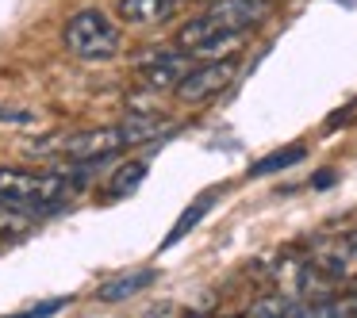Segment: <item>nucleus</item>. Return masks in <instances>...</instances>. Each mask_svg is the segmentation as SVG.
<instances>
[{
	"label": "nucleus",
	"mask_w": 357,
	"mask_h": 318,
	"mask_svg": "<svg viewBox=\"0 0 357 318\" xmlns=\"http://www.w3.org/2000/svg\"><path fill=\"white\" fill-rule=\"evenodd\" d=\"M146 180V161H123L116 169V177L108 180V196L112 200H119V196H131L135 188Z\"/></svg>",
	"instance_id": "nucleus-11"
},
{
	"label": "nucleus",
	"mask_w": 357,
	"mask_h": 318,
	"mask_svg": "<svg viewBox=\"0 0 357 318\" xmlns=\"http://www.w3.org/2000/svg\"><path fill=\"white\" fill-rule=\"evenodd\" d=\"M188 70L185 50H158V54L139 58V81L146 88H177V81Z\"/></svg>",
	"instance_id": "nucleus-6"
},
{
	"label": "nucleus",
	"mask_w": 357,
	"mask_h": 318,
	"mask_svg": "<svg viewBox=\"0 0 357 318\" xmlns=\"http://www.w3.org/2000/svg\"><path fill=\"white\" fill-rule=\"evenodd\" d=\"M0 119H8V123H31V111H4V108H0Z\"/></svg>",
	"instance_id": "nucleus-16"
},
{
	"label": "nucleus",
	"mask_w": 357,
	"mask_h": 318,
	"mask_svg": "<svg viewBox=\"0 0 357 318\" xmlns=\"http://www.w3.org/2000/svg\"><path fill=\"white\" fill-rule=\"evenodd\" d=\"M31 230V215L0 200V238H24Z\"/></svg>",
	"instance_id": "nucleus-14"
},
{
	"label": "nucleus",
	"mask_w": 357,
	"mask_h": 318,
	"mask_svg": "<svg viewBox=\"0 0 357 318\" xmlns=\"http://www.w3.org/2000/svg\"><path fill=\"white\" fill-rule=\"evenodd\" d=\"M303 157H307V150H303V146H284V150H277V154L254 161L250 177H269V173H280V169H288V165H300Z\"/></svg>",
	"instance_id": "nucleus-12"
},
{
	"label": "nucleus",
	"mask_w": 357,
	"mask_h": 318,
	"mask_svg": "<svg viewBox=\"0 0 357 318\" xmlns=\"http://www.w3.org/2000/svg\"><path fill=\"white\" fill-rule=\"evenodd\" d=\"M119 127H123V134H127V142H131V146H142V142H150V138H158V134L169 131V127H165V119L146 116V111H135V116H127Z\"/></svg>",
	"instance_id": "nucleus-9"
},
{
	"label": "nucleus",
	"mask_w": 357,
	"mask_h": 318,
	"mask_svg": "<svg viewBox=\"0 0 357 318\" xmlns=\"http://www.w3.org/2000/svg\"><path fill=\"white\" fill-rule=\"evenodd\" d=\"M215 196H219V192H204V196H200V200H196V203H192V207H188V211H185V215H181V218H177V223H173V230H169V238H165V241H162V246H173V241H181V238H185V234H188V230H192V226H196V223H200V218H204V215H208V211H211V207H215Z\"/></svg>",
	"instance_id": "nucleus-10"
},
{
	"label": "nucleus",
	"mask_w": 357,
	"mask_h": 318,
	"mask_svg": "<svg viewBox=\"0 0 357 318\" xmlns=\"http://www.w3.org/2000/svg\"><path fill=\"white\" fill-rule=\"evenodd\" d=\"M73 184L58 173H27V169H0V200L27 215H47L70 200Z\"/></svg>",
	"instance_id": "nucleus-1"
},
{
	"label": "nucleus",
	"mask_w": 357,
	"mask_h": 318,
	"mask_svg": "<svg viewBox=\"0 0 357 318\" xmlns=\"http://www.w3.org/2000/svg\"><path fill=\"white\" fill-rule=\"evenodd\" d=\"M265 12H269V0H211L204 16L188 19L177 31V47L192 50V47H200L204 39H211V35L250 31L254 24L265 19Z\"/></svg>",
	"instance_id": "nucleus-3"
},
{
	"label": "nucleus",
	"mask_w": 357,
	"mask_h": 318,
	"mask_svg": "<svg viewBox=\"0 0 357 318\" xmlns=\"http://www.w3.org/2000/svg\"><path fill=\"white\" fill-rule=\"evenodd\" d=\"M66 303H70V299H47V303H35L31 315H58V310H62Z\"/></svg>",
	"instance_id": "nucleus-15"
},
{
	"label": "nucleus",
	"mask_w": 357,
	"mask_h": 318,
	"mask_svg": "<svg viewBox=\"0 0 357 318\" xmlns=\"http://www.w3.org/2000/svg\"><path fill=\"white\" fill-rule=\"evenodd\" d=\"M250 315L254 318H269V315H284V318H303L311 315V307H303V303H288V299H257L254 307H250Z\"/></svg>",
	"instance_id": "nucleus-13"
},
{
	"label": "nucleus",
	"mask_w": 357,
	"mask_h": 318,
	"mask_svg": "<svg viewBox=\"0 0 357 318\" xmlns=\"http://www.w3.org/2000/svg\"><path fill=\"white\" fill-rule=\"evenodd\" d=\"M334 180V173H323V177H315V188H326Z\"/></svg>",
	"instance_id": "nucleus-17"
},
{
	"label": "nucleus",
	"mask_w": 357,
	"mask_h": 318,
	"mask_svg": "<svg viewBox=\"0 0 357 318\" xmlns=\"http://www.w3.org/2000/svg\"><path fill=\"white\" fill-rule=\"evenodd\" d=\"M173 8H177L173 0H119V19L146 27V24H158V19H165Z\"/></svg>",
	"instance_id": "nucleus-8"
},
{
	"label": "nucleus",
	"mask_w": 357,
	"mask_h": 318,
	"mask_svg": "<svg viewBox=\"0 0 357 318\" xmlns=\"http://www.w3.org/2000/svg\"><path fill=\"white\" fill-rule=\"evenodd\" d=\"M154 280H158V272H154V269H131V272H119V276L104 280V284L96 287V299H104V303H123V299H131V295L146 292V287L154 284Z\"/></svg>",
	"instance_id": "nucleus-7"
},
{
	"label": "nucleus",
	"mask_w": 357,
	"mask_h": 318,
	"mask_svg": "<svg viewBox=\"0 0 357 318\" xmlns=\"http://www.w3.org/2000/svg\"><path fill=\"white\" fill-rule=\"evenodd\" d=\"M62 42L73 58H81V62H108V58H116L119 47H123V31H119V24L108 12L81 8L66 19Z\"/></svg>",
	"instance_id": "nucleus-2"
},
{
	"label": "nucleus",
	"mask_w": 357,
	"mask_h": 318,
	"mask_svg": "<svg viewBox=\"0 0 357 318\" xmlns=\"http://www.w3.org/2000/svg\"><path fill=\"white\" fill-rule=\"evenodd\" d=\"M234 73H238V62H234V58H208V62H200V65H188L173 93L185 104H204V100L223 93L234 81Z\"/></svg>",
	"instance_id": "nucleus-5"
},
{
	"label": "nucleus",
	"mask_w": 357,
	"mask_h": 318,
	"mask_svg": "<svg viewBox=\"0 0 357 318\" xmlns=\"http://www.w3.org/2000/svg\"><path fill=\"white\" fill-rule=\"evenodd\" d=\"M123 146H131L123 134V127H96V131H81V134H70V138H58V142H39L35 154H62L70 161H112Z\"/></svg>",
	"instance_id": "nucleus-4"
}]
</instances>
